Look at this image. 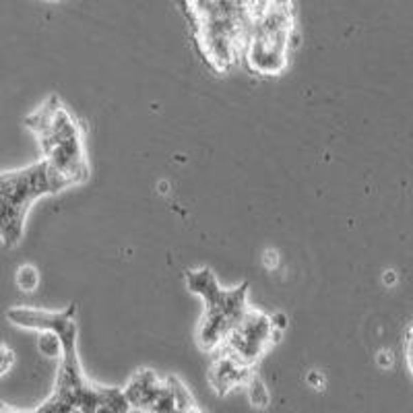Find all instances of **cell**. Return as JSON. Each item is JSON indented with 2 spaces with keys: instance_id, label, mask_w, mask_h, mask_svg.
<instances>
[{
  "instance_id": "obj_13",
  "label": "cell",
  "mask_w": 413,
  "mask_h": 413,
  "mask_svg": "<svg viewBox=\"0 0 413 413\" xmlns=\"http://www.w3.org/2000/svg\"><path fill=\"white\" fill-rule=\"evenodd\" d=\"M40 350H41V354L48 355V357H56V355L62 357V343H60V339L54 333L41 335Z\"/></svg>"
},
{
  "instance_id": "obj_11",
  "label": "cell",
  "mask_w": 413,
  "mask_h": 413,
  "mask_svg": "<svg viewBox=\"0 0 413 413\" xmlns=\"http://www.w3.org/2000/svg\"><path fill=\"white\" fill-rule=\"evenodd\" d=\"M246 393H248V401H250V405L253 407H258V409H265V407H269V403H271V393H269V389H267V384L260 380V376L258 374L253 372L250 376V380L246 382Z\"/></svg>"
},
{
  "instance_id": "obj_3",
  "label": "cell",
  "mask_w": 413,
  "mask_h": 413,
  "mask_svg": "<svg viewBox=\"0 0 413 413\" xmlns=\"http://www.w3.org/2000/svg\"><path fill=\"white\" fill-rule=\"evenodd\" d=\"M295 17L294 4L285 0L255 2L244 46V62L258 77H279L292 56Z\"/></svg>"
},
{
  "instance_id": "obj_12",
  "label": "cell",
  "mask_w": 413,
  "mask_h": 413,
  "mask_svg": "<svg viewBox=\"0 0 413 413\" xmlns=\"http://www.w3.org/2000/svg\"><path fill=\"white\" fill-rule=\"evenodd\" d=\"M40 283V273L34 265H23L17 269V285L23 292H34Z\"/></svg>"
},
{
  "instance_id": "obj_4",
  "label": "cell",
  "mask_w": 413,
  "mask_h": 413,
  "mask_svg": "<svg viewBox=\"0 0 413 413\" xmlns=\"http://www.w3.org/2000/svg\"><path fill=\"white\" fill-rule=\"evenodd\" d=\"M186 285L205 304L203 316L198 320L197 343L205 354H215L225 343V339L244 318L248 306V281L238 287L225 290L219 285L215 273L209 267L188 269L184 273Z\"/></svg>"
},
{
  "instance_id": "obj_14",
  "label": "cell",
  "mask_w": 413,
  "mask_h": 413,
  "mask_svg": "<svg viewBox=\"0 0 413 413\" xmlns=\"http://www.w3.org/2000/svg\"><path fill=\"white\" fill-rule=\"evenodd\" d=\"M405 362H407V368L413 376V329H409L407 339H405Z\"/></svg>"
},
{
  "instance_id": "obj_6",
  "label": "cell",
  "mask_w": 413,
  "mask_h": 413,
  "mask_svg": "<svg viewBox=\"0 0 413 413\" xmlns=\"http://www.w3.org/2000/svg\"><path fill=\"white\" fill-rule=\"evenodd\" d=\"M124 394L116 387H99L83 372L79 350L62 352L54 393L50 394L34 413H98L103 405L114 403Z\"/></svg>"
},
{
  "instance_id": "obj_7",
  "label": "cell",
  "mask_w": 413,
  "mask_h": 413,
  "mask_svg": "<svg viewBox=\"0 0 413 413\" xmlns=\"http://www.w3.org/2000/svg\"><path fill=\"white\" fill-rule=\"evenodd\" d=\"M131 407L143 413H203L190 389L174 374L143 368L122 389Z\"/></svg>"
},
{
  "instance_id": "obj_5",
  "label": "cell",
  "mask_w": 413,
  "mask_h": 413,
  "mask_svg": "<svg viewBox=\"0 0 413 413\" xmlns=\"http://www.w3.org/2000/svg\"><path fill=\"white\" fill-rule=\"evenodd\" d=\"M71 188V182L40 159L19 170H6L0 176V238L4 248H15L23 238L25 219L31 205L41 197Z\"/></svg>"
},
{
  "instance_id": "obj_9",
  "label": "cell",
  "mask_w": 413,
  "mask_h": 413,
  "mask_svg": "<svg viewBox=\"0 0 413 413\" xmlns=\"http://www.w3.org/2000/svg\"><path fill=\"white\" fill-rule=\"evenodd\" d=\"M6 318L21 329L29 331H40V333H54L62 343V350L75 347L77 345V304H71L62 312H50V310H40V308H27V306H17L6 312Z\"/></svg>"
},
{
  "instance_id": "obj_8",
  "label": "cell",
  "mask_w": 413,
  "mask_h": 413,
  "mask_svg": "<svg viewBox=\"0 0 413 413\" xmlns=\"http://www.w3.org/2000/svg\"><path fill=\"white\" fill-rule=\"evenodd\" d=\"M275 325V318L258 308H248L244 318L238 322V327L225 339L221 345V352L232 355L236 362H240L246 368H253L256 362L262 357V354L273 347V343L279 337Z\"/></svg>"
},
{
  "instance_id": "obj_2",
  "label": "cell",
  "mask_w": 413,
  "mask_h": 413,
  "mask_svg": "<svg viewBox=\"0 0 413 413\" xmlns=\"http://www.w3.org/2000/svg\"><path fill=\"white\" fill-rule=\"evenodd\" d=\"M25 126L38 138L41 159L68 180L71 186L89 180L91 168L85 149V131L58 96H48L40 108L27 114Z\"/></svg>"
},
{
  "instance_id": "obj_1",
  "label": "cell",
  "mask_w": 413,
  "mask_h": 413,
  "mask_svg": "<svg viewBox=\"0 0 413 413\" xmlns=\"http://www.w3.org/2000/svg\"><path fill=\"white\" fill-rule=\"evenodd\" d=\"M198 52L215 73H228L244 58L255 2L195 0L184 2Z\"/></svg>"
},
{
  "instance_id": "obj_10",
  "label": "cell",
  "mask_w": 413,
  "mask_h": 413,
  "mask_svg": "<svg viewBox=\"0 0 413 413\" xmlns=\"http://www.w3.org/2000/svg\"><path fill=\"white\" fill-rule=\"evenodd\" d=\"M250 376H253V368L242 366L232 355H228L221 350L213 354L211 368H209V382L219 397L228 394L238 387H246Z\"/></svg>"
}]
</instances>
